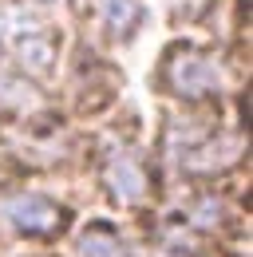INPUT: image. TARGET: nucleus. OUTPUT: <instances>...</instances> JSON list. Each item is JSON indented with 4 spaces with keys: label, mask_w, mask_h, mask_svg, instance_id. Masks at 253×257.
<instances>
[{
    "label": "nucleus",
    "mask_w": 253,
    "mask_h": 257,
    "mask_svg": "<svg viewBox=\"0 0 253 257\" xmlns=\"http://www.w3.org/2000/svg\"><path fill=\"white\" fill-rule=\"evenodd\" d=\"M139 16H143V8H139L135 0H107V28H111V32L139 24Z\"/></svg>",
    "instance_id": "6"
},
{
    "label": "nucleus",
    "mask_w": 253,
    "mask_h": 257,
    "mask_svg": "<svg viewBox=\"0 0 253 257\" xmlns=\"http://www.w3.org/2000/svg\"><path fill=\"white\" fill-rule=\"evenodd\" d=\"M170 75H174L178 95H206V91H214V87H218V67H214V60H206V56L174 60Z\"/></svg>",
    "instance_id": "2"
},
{
    "label": "nucleus",
    "mask_w": 253,
    "mask_h": 257,
    "mask_svg": "<svg viewBox=\"0 0 253 257\" xmlns=\"http://www.w3.org/2000/svg\"><path fill=\"white\" fill-rule=\"evenodd\" d=\"M107 178H111V194H115L119 202H139V198H143V190H147L143 170H139L131 159H123V155L111 162V174H107Z\"/></svg>",
    "instance_id": "4"
},
{
    "label": "nucleus",
    "mask_w": 253,
    "mask_h": 257,
    "mask_svg": "<svg viewBox=\"0 0 253 257\" xmlns=\"http://www.w3.org/2000/svg\"><path fill=\"white\" fill-rule=\"evenodd\" d=\"M0 218L20 233L52 237V233H60L67 214H63V206H56L44 194H8V198H0Z\"/></svg>",
    "instance_id": "1"
},
{
    "label": "nucleus",
    "mask_w": 253,
    "mask_h": 257,
    "mask_svg": "<svg viewBox=\"0 0 253 257\" xmlns=\"http://www.w3.org/2000/svg\"><path fill=\"white\" fill-rule=\"evenodd\" d=\"M83 257H126V245L111 225H95L91 233H83Z\"/></svg>",
    "instance_id": "5"
},
{
    "label": "nucleus",
    "mask_w": 253,
    "mask_h": 257,
    "mask_svg": "<svg viewBox=\"0 0 253 257\" xmlns=\"http://www.w3.org/2000/svg\"><path fill=\"white\" fill-rule=\"evenodd\" d=\"M16 52H20V64L28 67V71H36V75H44L52 67V60H56V44H52V36L44 32V28L16 36Z\"/></svg>",
    "instance_id": "3"
}]
</instances>
